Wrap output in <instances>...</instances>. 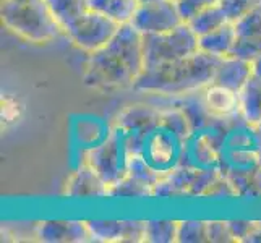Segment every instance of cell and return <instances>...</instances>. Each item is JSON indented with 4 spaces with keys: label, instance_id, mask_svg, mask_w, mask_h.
<instances>
[{
    "label": "cell",
    "instance_id": "d6a6232c",
    "mask_svg": "<svg viewBox=\"0 0 261 243\" xmlns=\"http://www.w3.org/2000/svg\"><path fill=\"white\" fill-rule=\"evenodd\" d=\"M256 221H229V227L236 241H245L253 230Z\"/></svg>",
    "mask_w": 261,
    "mask_h": 243
},
{
    "label": "cell",
    "instance_id": "f1b7e54d",
    "mask_svg": "<svg viewBox=\"0 0 261 243\" xmlns=\"http://www.w3.org/2000/svg\"><path fill=\"white\" fill-rule=\"evenodd\" d=\"M204 198H219V200H227V198H239L237 188L227 177L219 175L214 180L213 185L210 186V190L206 192Z\"/></svg>",
    "mask_w": 261,
    "mask_h": 243
},
{
    "label": "cell",
    "instance_id": "603a6c76",
    "mask_svg": "<svg viewBox=\"0 0 261 243\" xmlns=\"http://www.w3.org/2000/svg\"><path fill=\"white\" fill-rule=\"evenodd\" d=\"M107 198H152V186L127 174L119 182L109 185Z\"/></svg>",
    "mask_w": 261,
    "mask_h": 243
},
{
    "label": "cell",
    "instance_id": "2e32d148",
    "mask_svg": "<svg viewBox=\"0 0 261 243\" xmlns=\"http://www.w3.org/2000/svg\"><path fill=\"white\" fill-rule=\"evenodd\" d=\"M203 101L216 119H230L240 114V93L230 88L211 83L203 89Z\"/></svg>",
    "mask_w": 261,
    "mask_h": 243
},
{
    "label": "cell",
    "instance_id": "277c9868",
    "mask_svg": "<svg viewBox=\"0 0 261 243\" xmlns=\"http://www.w3.org/2000/svg\"><path fill=\"white\" fill-rule=\"evenodd\" d=\"M0 18L7 30L33 44H47L64 33L46 0H2Z\"/></svg>",
    "mask_w": 261,
    "mask_h": 243
},
{
    "label": "cell",
    "instance_id": "7402d4cb",
    "mask_svg": "<svg viewBox=\"0 0 261 243\" xmlns=\"http://www.w3.org/2000/svg\"><path fill=\"white\" fill-rule=\"evenodd\" d=\"M46 4L62 30L88 10V0H46Z\"/></svg>",
    "mask_w": 261,
    "mask_h": 243
},
{
    "label": "cell",
    "instance_id": "7c38bea8",
    "mask_svg": "<svg viewBox=\"0 0 261 243\" xmlns=\"http://www.w3.org/2000/svg\"><path fill=\"white\" fill-rule=\"evenodd\" d=\"M159 120H161V107L138 102V104L127 105L123 111H120L114 125L120 127L125 131L132 149L135 143L143 137V133L148 131L151 127H154Z\"/></svg>",
    "mask_w": 261,
    "mask_h": 243
},
{
    "label": "cell",
    "instance_id": "7a4b0ae2",
    "mask_svg": "<svg viewBox=\"0 0 261 243\" xmlns=\"http://www.w3.org/2000/svg\"><path fill=\"white\" fill-rule=\"evenodd\" d=\"M221 59L196 52L190 57L169 62L154 68H145L133 89L159 96H184L201 91L213 83Z\"/></svg>",
    "mask_w": 261,
    "mask_h": 243
},
{
    "label": "cell",
    "instance_id": "836d02e7",
    "mask_svg": "<svg viewBox=\"0 0 261 243\" xmlns=\"http://www.w3.org/2000/svg\"><path fill=\"white\" fill-rule=\"evenodd\" d=\"M245 241H251V243H261V221H256L253 230L251 233L247 237Z\"/></svg>",
    "mask_w": 261,
    "mask_h": 243
},
{
    "label": "cell",
    "instance_id": "83f0119b",
    "mask_svg": "<svg viewBox=\"0 0 261 243\" xmlns=\"http://www.w3.org/2000/svg\"><path fill=\"white\" fill-rule=\"evenodd\" d=\"M222 8L226 10L229 21L236 23L239 18H242L245 13H248L251 8H255L261 0H221L219 2Z\"/></svg>",
    "mask_w": 261,
    "mask_h": 243
},
{
    "label": "cell",
    "instance_id": "44dd1931",
    "mask_svg": "<svg viewBox=\"0 0 261 243\" xmlns=\"http://www.w3.org/2000/svg\"><path fill=\"white\" fill-rule=\"evenodd\" d=\"M240 114L250 123H261V81L255 76L240 91Z\"/></svg>",
    "mask_w": 261,
    "mask_h": 243
},
{
    "label": "cell",
    "instance_id": "d590c367",
    "mask_svg": "<svg viewBox=\"0 0 261 243\" xmlns=\"http://www.w3.org/2000/svg\"><path fill=\"white\" fill-rule=\"evenodd\" d=\"M145 2H152V0H140V4H145Z\"/></svg>",
    "mask_w": 261,
    "mask_h": 243
},
{
    "label": "cell",
    "instance_id": "9c48e42d",
    "mask_svg": "<svg viewBox=\"0 0 261 243\" xmlns=\"http://www.w3.org/2000/svg\"><path fill=\"white\" fill-rule=\"evenodd\" d=\"M222 128V119H214L203 127L192 128L185 138L180 166L193 170H216L219 172L218 138Z\"/></svg>",
    "mask_w": 261,
    "mask_h": 243
},
{
    "label": "cell",
    "instance_id": "5bb4252c",
    "mask_svg": "<svg viewBox=\"0 0 261 243\" xmlns=\"http://www.w3.org/2000/svg\"><path fill=\"white\" fill-rule=\"evenodd\" d=\"M36 237L47 243H85L91 233L86 221H46L36 229Z\"/></svg>",
    "mask_w": 261,
    "mask_h": 243
},
{
    "label": "cell",
    "instance_id": "3957f363",
    "mask_svg": "<svg viewBox=\"0 0 261 243\" xmlns=\"http://www.w3.org/2000/svg\"><path fill=\"white\" fill-rule=\"evenodd\" d=\"M219 172L233 185L244 182L261 169V137L258 125L247 122L242 114L222 119L218 138Z\"/></svg>",
    "mask_w": 261,
    "mask_h": 243
},
{
    "label": "cell",
    "instance_id": "ba28073f",
    "mask_svg": "<svg viewBox=\"0 0 261 243\" xmlns=\"http://www.w3.org/2000/svg\"><path fill=\"white\" fill-rule=\"evenodd\" d=\"M120 26L122 24L112 18L88 8L83 15H80L76 20L67 26L64 34L75 47L89 56V53L102 49L117 34Z\"/></svg>",
    "mask_w": 261,
    "mask_h": 243
},
{
    "label": "cell",
    "instance_id": "4fadbf2b",
    "mask_svg": "<svg viewBox=\"0 0 261 243\" xmlns=\"http://www.w3.org/2000/svg\"><path fill=\"white\" fill-rule=\"evenodd\" d=\"M237 33L236 46L230 56L251 60L261 53V4L233 23Z\"/></svg>",
    "mask_w": 261,
    "mask_h": 243
},
{
    "label": "cell",
    "instance_id": "8992f818",
    "mask_svg": "<svg viewBox=\"0 0 261 243\" xmlns=\"http://www.w3.org/2000/svg\"><path fill=\"white\" fill-rule=\"evenodd\" d=\"M196 52H200L198 36L192 31L187 21L166 33L143 34L145 68H154L169 62L190 57Z\"/></svg>",
    "mask_w": 261,
    "mask_h": 243
},
{
    "label": "cell",
    "instance_id": "e575fe53",
    "mask_svg": "<svg viewBox=\"0 0 261 243\" xmlns=\"http://www.w3.org/2000/svg\"><path fill=\"white\" fill-rule=\"evenodd\" d=\"M250 64H251V75L261 81V53L256 56L255 59H251Z\"/></svg>",
    "mask_w": 261,
    "mask_h": 243
},
{
    "label": "cell",
    "instance_id": "6da1fadb",
    "mask_svg": "<svg viewBox=\"0 0 261 243\" xmlns=\"http://www.w3.org/2000/svg\"><path fill=\"white\" fill-rule=\"evenodd\" d=\"M143 70V34L125 23L102 49L89 53L83 81L96 89L133 88Z\"/></svg>",
    "mask_w": 261,
    "mask_h": 243
},
{
    "label": "cell",
    "instance_id": "30bf717a",
    "mask_svg": "<svg viewBox=\"0 0 261 243\" xmlns=\"http://www.w3.org/2000/svg\"><path fill=\"white\" fill-rule=\"evenodd\" d=\"M185 23L177 0H152L140 4L130 24L141 34L166 33Z\"/></svg>",
    "mask_w": 261,
    "mask_h": 243
},
{
    "label": "cell",
    "instance_id": "8fae6325",
    "mask_svg": "<svg viewBox=\"0 0 261 243\" xmlns=\"http://www.w3.org/2000/svg\"><path fill=\"white\" fill-rule=\"evenodd\" d=\"M91 240L104 243L145 241V221H86Z\"/></svg>",
    "mask_w": 261,
    "mask_h": 243
},
{
    "label": "cell",
    "instance_id": "d6986e66",
    "mask_svg": "<svg viewBox=\"0 0 261 243\" xmlns=\"http://www.w3.org/2000/svg\"><path fill=\"white\" fill-rule=\"evenodd\" d=\"M140 0H88V8L112 18L117 23H130Z\"/></svg>",
    "mask_w": 261,
    "mask_h": 243
},
{
    "label": "cell",
    "instance_id": "52a82bcc",
    "mask_svg": "<svg viewBox=\"0 0 261 243\" xmlns=\"http://www.w3.org/2000/svg\"><path fill=\"white\" fill-rule=\"evenodd\" d=\"M132 149L125 131L114 125L102 143L86 152L85 162L93 167L107 185L119 182L128 174Z\"/></svg>",
    "mask_w": 261,
    "mask_h": 243
},
{
    "label": "cell",
    "instance_id": "484cf974",
    "mask_svg": "<svg viewBox=\"0 0 261 243\" xmlns=\"http://www.w3.org/2000/svg\"><path fill=\"white\" fill-rule=\"evenodd\" d=\"M128 175L141 180V182L148 183L149 186H154L159 182V178H161L154 172V170H152L146 164V160L143 159L140 154H132L130 156V160H128Z\"/></svg>",
    "mask_w": 261,
    "mask_h": 243
},
{
    "label": "cell",
    "instance_id": "5b68a950",
    "mask_svg": "<svg viewBox=\"0 0 261 243\" xmlns=\"http://www.w3.org/2000/svg\"><path fill=\"white\" fill-rule=\"evenodd\" d=\"M187 137V133L161 117L154 127L143 133L135 143L132 154H140L159 177H166L180 166Z\"/></svg>",
    "mask_w": 261,
    "mask_h": 243
},
{
    "label": "cell",
    "instance_id": "f546056e",
    "mask_svg": "<svg viewBox=\"0 0 261 243\" xmlns=\"http://www.w3.org/2000/svg\"><path fill=\"white\" fill-rule=\"evenodd\" d=\"M208 241L232 243L236 241L229 227V221H208Z\"/></svg>",
    "mask_w": 261,
    "mask_h": 243
},
{
    "label": "cell",
    "instance_id": "e0dca14e",
    "mask_svg": "<svg viewBox=\"0 0 261 243\" xmlns=\"http://www.w3.org/2000/svg\"><path fill=\"white\" fill-rule=\"evenodd\" d=\"M251 76L253 75H251L250 60L227 56V57L221 59L218 70H216L213 83L230 88V89H233V91L240 93Z\"/></svg>",
    "mask_w": 261,
    "mask_h": 243
},
{
    "label": "cell",
    "instance_id": "ac0fdd59",
    "mask_svg": "<svg viewBox=\"0 0 261 243\" xmlns=\"http://www.w3.org/2000/svg\"><path fill=\"white\" fill-rule=\"evenodd\" d=\"M236 41H237L236 26H233L232 21H229L218 30H214L204 36H200L198 38V47H200L201 52L210 53L213 57L224 59L232 53Z\"/></svg>",
    "mask_w": 261,
    "mask_h": 243
},
{
    "label": "cell",
    "instance_id": "4316f807",
    "mask_svg": "<svg viewBox=\"0 0 261 243\" xmlns=\"http://www.w3.org/2000/svg\"><path fill=\"white\" fill-rule=\"evenodd\" d=\"M23 104L10 94H2L0 97V119L4 125H13L21 119Z\"/></svg>",
    "mask_w": 261,
    "mask_h": 243
},
{
    "label": "cell",
    "instance_id": "1f68e13d",
    "mask_svg": "<svg viewBox=\"0 0 261 243\" xmlns=\"http://www.w3.org/2000/svg\"><path fill=\"white\" fill-rule=\"evenodd\" d=\"M152 198H185L182 190L167 175L161 177L159 182L152 186Z\"/></svg>",
    "mask_w": 261,
    "mask_h": 243
},
{
    "label": "cell",
    "instance_id": "ffe728a7",
    "mask_svg": "<svg viewBox=\"0 0 261 243\" xmlns=\"http://www.w3.org/2000/svg\"><path fill=\"white\" fill-rule=\"evenodd\" d=\"M187 23L192 28V31L200 38V36L208 34L214 30L221 28L222 24L229 23V16L221 4H216V5L204 8L200 13H196Z\"/></svg>",
    "mask_w": 261,
    "mask_h": 243
},
{
    "label": "cell",
    "instance_id": "d4e9b609",
    "mask_svg": "<svg viewBox=\"0 0 261 243\" xmlns=\"http://www.w3.org/2000/svg\"><path fill=\"white\" fill-rule=\"evenodd\" d=\"M178 243L208 241V221H180L177 229Z\"/></svg>",
    "mask_w": 261,
    "mask_h": 243
},
{
    "label": "cell",
    "instance_id": "4dcf8cb0",
    "mask_svg": "<svg viewBox=\"0 0 261 243\" xmlns=\"http://www.w3.org/2000/svg\"><path fill=\"white\" fill-rule=\"evenodd\" d=\"M219 2H221V0H177L178 10H180V13H182L185 21H188L196 13H200L201 10H204V8L216 5Z\"/></svg>",
    "mask_w": 261,
    "mask_h": 243
},
{
    "label": "cell",
    "instance_id": "9a60e30c",
    "mask_svg": "<svg viewBox=\"0 0 261 243\" xmlns=\"http://www.w3.org/2000/svg\"><path fill=\"white\" fill-rule=\"evenodd\" d=\"M107 185L86 162L71 174L65 183V195L70 198H107Z\"/></svg>",
    "mask_w": 261,
    "mask_h": 243
},
{
    "label": "cell",
    "instance_id": "cb8c5ba5",
    "mask_svg": "<svg viewBox=\"0 0 261 243\" xmlns=\"http://www.w3.org/2000/svg\"><path fill=\"white\" fill-rule=\"evenodd\" d=\"M178 221H145V241L172 243L177 241Z\"/></svg>",
    "mask_w": 261,
    "mask_h": 243
}]
</instances>
